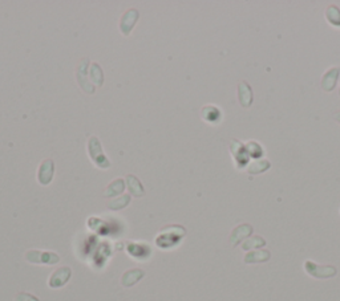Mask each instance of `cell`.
<instances>
[{
    "label": "cell",
    "mask_w": 340,
    "mask_h": 301,
    "mask_svg": "<svg viewBox=\"0 0 340 301\" xmlns=\"http://www.w3.org/2000/svg\"><path fill=\"white\" fill-rule=\"evenodd\" d=\"M185 233L186 231L182 226H169L160 232L156 239V244L162 250H169L177 246Z\"/></svg>",
    "instance_id": "1"
},
{
    "label": "cell",
    "mask_w": 340,
    "mask_h": 301,
    "mask_svg": "<svg viewBox=\"0 0 340 301\" xmlns=\"http://www.w3.org/2000/svg\"><path fill=\"white\" fill-rule=\"evenodd\" d=\"M88 154H89L90 161L96 164L99 169H109L110 161L105 157L103 151V147L97 137H90L88 140Z\"/></svg>",
    "instance_id": "2"
},
{
    "label": "cell",
    "mask_w": 340,
    "mask_h": 301,
    "mask_svg": "<svg viewBox=\"0 0 340 301\" xmlns=\"http://www.w3.org/2000/svg\"><path fill=\"white\" fill-rule=\"evenodd\" d=\"M25 259L32 264H47V265H53L60 261V256L57 253L40 250H29L25 253Z\"/></svg>",
    "instance_id": "3"
},
{
    "label": "cell",
    "mask_w": 340,
    "mask_h": 301,
    "mask_svg": "<svg viewBox=\"0 0 340 301\" xmlns=\"http://www.w3.org/2000/svg\"><path fill=\"white\" fill-rule=\"evenodd\" d=\"M304 270L307 274L315 279H330L336 275V268L332 265H318L311 260H307L304 263Z\"/></svg>",
    "instance_id": "4"
},
{
    "label": "cell",
    "mask_w": 340,
    "mask_h": 301,
    "mask_svg": "<svg viewBox=\"0 0 340 301\" xmlns=\"http://www.w3.org/2000/svg\"><path fill=\"white\" fill-rule=\"evenodd\" d=\"M55 174V163L51 158H45L43 159L38 170V181L42 186H48L53 179Z\"/></svg>",
    "instance_id": "5"
},
{
    "label": "cell",
    "mask_w": 340,
    "mask_h": 301,
    "mask_svg": "<svg viewBox=\"0 0 340 301\" xmlns=\"http://www.w3.org/2000/svg\"><path fill=\"white\" fill-rule=\"evenodd\" d=\"M72 276V270L69 267H60L56 271H53V274L51 275L48 280V285L53 289L61 288L67 284Z\"/></svg>",
    "instance_id": "6"
},
{
    "label": "cell",
    "mask_w": 340,
    "mask_h": 301,
    "mask_svg": "<svg viewBox=\"0 0 340 301\" xmlns=\"http://www.w3.org/2000/svg\"><path fill=\"white\" fill-rule=\"evenodd\" d=\"M138 17H140L138 11L136 10V8H129V10L121 16L120 20L121 34L125 35V36H128V35L131 34L132 29H133L134 25H136V23L138 21Z\"/></svg>",
    "instance_id": "7"
},
{
    "label": "cell",
    "mask_w": 340,
    "mask_h": 301,
    "mask_svg": "<svg viewBox=\"0 0 340 301\" xmlns=\"http://www.w3.org/2000/svg\"><path fill=\"white\" fill-rule=\"evenodd\" d=\"M340 75V68L337 66H333V68L328 69L326 73L322 77V89L324 92H332L335 89V86L337 84V79H339Z\"/></svg>",
    "instance_id": "8"
},
{
    "label": "cell",
    "mask_w": 340,
    "mask_h": 301,
    "mask_svg": "<svg viewBox=\"0 0 340 301\" xmlns=\"http://www.w3.org/2000/svg\"><path fill=\"white\" fill-rule=\"evenodd\" d=\"M251 233H253V227H251L250 224H241V226H238L237 228H234L233 232H231L230 244L233 247L238 246L242 240L246 239V238L250 236Z\"/></svg>",
    "instance_id": "9"
},
{
    "label": "cell",
    "mask_w": 340,
    "mask_h": 301,
    "mask_svg": "<svg viewBox=\"0 0 340 301\" xmlns=\"http://www.w3.org/2000/svg\"><path fill=\"white\" fill-rule=\"evenodd\" d=\"M230 150H231V153H233L234 159H235V162H237L238 168H242L243 164L248 163V158L242 157V155H249L248 151H246V147H244V145H242L239 141H237V140L231 141Z\"/></svg>",
    "instance_id": "10"
},
{
    "label": "cell",
    "mask_w": 340,
    "mask_h": 301,
    "mask_svg": "<svg viewBox=\"0 0 340 301\" xmlns=\"http://www.w3.org/2000/svg\"><path fill=\"white\" fill-rule=\"evenodd\" d=\"M145 276V272L142 270H138V268H134V270L127 271L122 277H121V284L127 288L133 287L134 284H137L138 281L141 280L142 277Z\"/></svg>",
    "instance_id": "11"
},
{
    "label": "cell",
    "mask_w": 340,
    "mask_h": 301,
    "mask_svg": "<svg viewBox=\"0 0 340 301\" xmlns=\"http://www.w3.org/2000/svg\"><path fill=\"white\" fill-rule=\"evenodd\" d=\"M238 99L243 108H249L253 104V90L246 81H241L238 85Z\"/></svg>",
    "instance_id": "12"
},
{
    "label": "cell",
    "mask_w": 340,
    "mask_h": 301,
    "mask_svg": "<svg viewBox=\"0 0 340 301\" xmlns=\"http://www.w3.org/2000/svg\"><path fill=\"white\" fill-rule=\"evenodd\" d=\"M201 117H202L203 121H206L207 123H218L221 121V117L222 113L221 110L213 105H207L203 106L202 110H201Z\"/></svg>",
    "instance_id": "13"
},
{
    "label": "cell",
    "mask_w": 340,
    "mask_h": 301,
    "mask_svg": "<svg viewBox=\"0 0 340 301\" xmlns=\"http://www.w3.org/2000/svg\"><path fill=\"white\" fill-rule=\"evenodd\" d=\"M125 188V182L122 178H117L114 181H112L108 185V187L104 190L103 196L104 198H113L116 195H121L124 192Z\"/></svg>",
    "instance_id": "14"
},
{
    "label": "cell",
    "mask_w": 340,
    "mask_h": 301,
    "mask_svg": "<svg viewBox=\"0 0 340 301\" xmlns=\"http://www.w3.org/2000/svg\"><path fill=\"white\" fill-rule=\"evenodd\" d=\"M127 186L129 192L136 198H141L145 195L144 186L141 185V182L136 175H127Z\"/></svg>",
    "instance_id": "15"
},
{
    "label": "cell",
    "mask_w": 340,
    "mask_h": 301,
    "mask_svg": "<svg viewBox=\"0 0 340 301\" xmlns=\"http://www.w3.org/2000/svg\"><path fill=\"white\" fill-rule=\"evenodd\" d=\"M270 259V252L267 250H259V251H251L244 256V263L253 264V263H265Z\"/></svg>",
    "instance_id": "16"
},
{
    "label": "cell",
    "mask_w": 340,
    "mask_h": 301,
    "mask_svg": "<svg viewBox=\"0 0 340 301\" xmlns=\"http://www.w3.org/2000/svg\"><path fill=\"white\" fill-rule=\"evenodd\" d=\"M270 166H271V164H270V162H268L267 159H259V161H255V162H253V163L249 164L248 173L251 175L261 174V173H263V171L268 170Z\"/></svg>",
    "instance_id": "17"
},
{
    "label": "cell",
    "mask_w": 340,
    "mask_h": 301,
    "mask_svg": "<svg viewBox=\"0 0 340 301\" xmlns=\"http://www.w3.org/2000/svg\"><path fill=\"white\" fill-rule=\"evenodd\" d=\"M131 203V195H128V194H124V195H121L120 198L114 199L112 202L108 205V209L113 210V211H118V210L125 209L128 205Z\"/></svg>",
    "instance_id": "18"
},
{
    "label": "cell",
    "mask_w": 340,
    "mask_h": 301,
    "mask_svg": "<svg viewBox=\"0 0 340 301\" xmlns=\"http://www.w3.org/2000/svg\"><path fill=\"white\" fill-rule=\"evenodd\" d=\"M326 17L328 23L335 27H340V10L336 6H331L326 10Z\"/></svg>",
    "instance_id": "19"
},
{
    "label": "cell",
    "mask_w": 340,
    "mask_h": 301,
    "mask_svg": "<svg viewBox=\"0 0 340 301\" xmlns=\"http://www.w3.org/2000/svg\"><path fill=\"white\" fill-rule=\"evenodd\" d=\"M89 75H90V80H92L97 86H101L104 82V76H103V69L100 68L99 64L96 62H93L92 65L89 68Z\"/></svg>",
    "instance_id": "20"
},
{
    "label": "cell",
    "mask_w": 340,
    "mask_h": 301,
    "mask_svg": "<svg viewBox=\"0 0 340 301\" xmlns=\"http://www.w3.org/2000/svg\"><path fill=\"white\" fill-rule=\"evenodd\" d=\"M266 246V240L262 238V236H254V238H250V239L244 240V243L242 244V248L244 251L253 250V248H258V247H263Z\"/></svg>",
    "instance_id": "21"
},
{
    "label": "cell",
    "mask_w": 340,
    "mask_h": 301,
    "mask_svg": "<svg viewBox=\"0 0 340 301\" xmlns=\"http://www.w3.org/2000/svg\"><path fill=\"white\" fill-rule=\"evenodd\" d=\"M244 147H246V151L250 157L258 158L263 154V149L261 147V145L258 142H254V141H250L248 145H244Z\"/></svg>",
    "instance_id": "22"
},
{
    "label": "cell",
    "mask_w": 340,
    "mask_h": 301,
    "mask_svg": "<svg viewBox=\"0 0 340 301\" xmlns=\"http://www.w3.org/2000/svg\"><path fill=\"white\" fill-rule=\"evenodd\" d=\"M144 247H146V246L129 244V247H128V252L131 253L133 257L138 259V260H144V259H146V257H145V251H142L144 250Z\"/></svg>",
    "instance_id": "23"
},
{
    "label": "cell",
    "mask_w": 340,
    "mask_h": 301,
    "mask_svg": "<svg viewBox=\"0 0 340 301\" xmlns=\"http://www.w3.org/2000/svg\"><path fill=\"white\" fill-rule=\"evenodd\" d=\"M15 301H40V300L31 293H27V292H19V293L15 296Z\"/></svg>",
    "instance_id": "24"
},
{
    "label": "cell",
    "mask_w": 340,
    "mask_h": 301,
    "mask_svg": "<svg viewBox=\"0 0 340 301\" xmlns=\"http://www.w3.org/2000/svg\"><path fill=\"white\" fill-rule=\"evenodd\" d=\"M333 120L337 121L340 123V112H336V113L333 114Z\"/></svg>",
    "instance_id": "25"
},
{
    "label": "cell",
    "mask_w": 340,
    "mask_h": 301,
    "mask_svg": "<svg viewBox=\"0 0 340 301\" xmlns=\"http://www.w3.org/2000/svg\"><path fill=\"white\" fill-rule=\"evenodd\" d=\"M339 94H340V92H339Z\"/></svg>",
    "instance_id": "26"
}]
</instances>
